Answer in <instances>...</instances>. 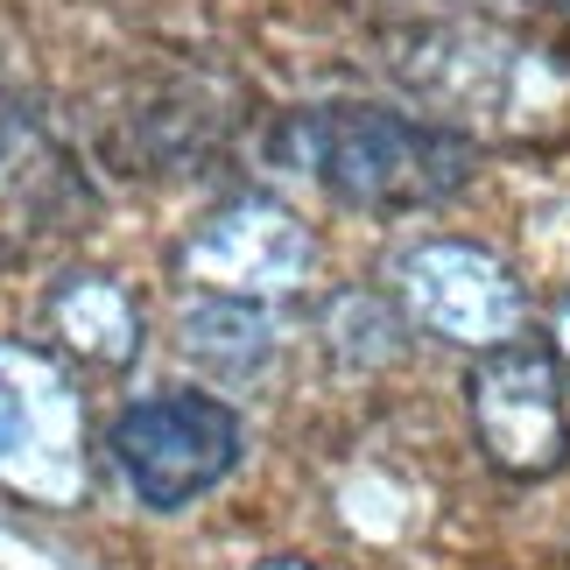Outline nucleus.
I'll return each instance as SVG.
<instances>
[{
  "label": "nucleus",
  "mask_w": 570,
  "mask_h": 570,
  "mask_svg": "<svg viewBox=\"0 0 570 570\" xmlns=\"http://www.w3.org/2000/svg\"><path fill=\"white\" fill-rule=\"evenodd\" d=\"M282 156L353 212H430L472 177L465 135L444 120H409L387 106H311L282 127Z\"/></svg>",
  "instance_id": "f257e3e1"
},
{
  "label": "nucleus",
  "mask_w": 570,
  "mask_h": 570,
  "mask_svg": "<svg viewBox=\"0 0 570 570\" xmlns=\"http://www.w3.org/2000/svg\"><path fill=\"white\" fill-rule=\"evenodd\" d=\"M402 78L444 127H487V135L535 127L570 99V71L550 50L508 29H472V21L409 36Z\"/></svg>",
  "instance_id": "f03ea898"
},
{
  "label": "nucleus",
  "mask_w": 570,
  "mask_h": 570,
  "mask_svg": "<svg viewBox=\"0 0 570 570\" xmlns=\"http://www.w3.org/2000/svg\"><path fill=\"white\" fill-rule=\"evenodd\" d=\"M0 487L36 508H78L92 493L85 394L42 345L0 338Z\"/></svg>",
  "instance_id": "7ed1b4c3"
},
{
  "label": "nucleus",
  "mask_w": 570,
  "mask_h": 570,
  "mask_svg": "<svg viewBox=\"0 0 570 570\" xmlns=\"http://www.w3.org/2000/svg\"><path fill=\"white\" fill-rule=\"evenodd\" d=\"M106 451L148 508H184L233 472L239 415L205 402V394H156V402H135L120 415Z\"/></svg>",
  "instance_id": "20e7f679"
},
{
  "label": "nucleus",
  "mask_w": 570,
  "mask_h": 570,
  "mask_svg": "<svg viewBox=\"0 0 570 570\" xmlns=\"http://www.w3.org/2000/svg\"><path fill=\"white\" fill-rule=\"evenodd\" d=\"M394 296L409 303L415 324H430L436 338L451 345H479V353H500V345L521 338L529 324V296H521L514 268L472 239H415V247L394 261Z\"/></svg>",
  "instance_id": "39448f33"
},
{
  "label": "nucleus",
  "mask_w": 570,
  "mask_h": 570,
  "mask_svg": "<svg viewBox=\"0 0 570 570\" xmlns=\"http://www.w3.org/2000/svg\"><path fill=\"white\" fill-rule=\"evenodd\" d=\"M184 275L212 296H247V303L296 296L317 275V239L289 205L247 190V197H233V205H218L190 226Z\"/></svg>",
  "instance_id": "423d86ee"
},
{
  "label": "nucleus",
  "mask_w": 570,
  "mask_h": 570,
  "mask_svg": "<svg viewBox=\"0 0 570 570\" xmlns=\"http://www.w3.org/2000/svg\"><path fill=\"white\" fill-rule=\"evenodd\" d=\"M472 430L487 458L514 479H542L570 451V402H563V366L529 345H500L472 374Z\"/></svg>",
  "instance_id": "0eeeda50"
},
{
  "label": "nucleus",
  "mask_w": 570,
  "mask_h": 570,
  "mask_svg": "<svg viewBox=\"0 0 570 570\" xmlns=\"http://www.w3.org/2000/svg\"><path fill=\"white\" fill-rule=\"evenodd\" d=\"M92 212L85 177L29 106H0V261L42 254Z\"/></svg>",
  "instance_id": "6e6552de"
},
{
  "label": "nucleus",
  "mask_w": 570,
  "mask_h": 570,
  "mask_svg": "<svg viewBox=\"0 0 570 570\" xmlns=\"http://www.w3.org/2000/svg\"><path fill=\"white\" fill-rule=\"evenodd\" d=\"M50 332L92 366H127L141 353V311L114 275H71L50 296Z\"/></svg>",
  "instance_id": "1a4fd4ad"
},
{
  "label": "nucleus",
  "mask_w": 570,
  "mask_h": 570,
  "mask_svg": "<svg viewBox=\"0 0 570 570\" xmlns=\"http://www.w3.org/2000/svg\"><path fill=\"white\" fill-rule=\"evenodd\" d=\"M177 338L197 366H212V374H226V381H254L261 366L275 360V324L247 296H212L205 289L197 303H184Z\"/></svg>",
  "instance_id": "9d476101"
},
{
  "label": "nucleus",
  "mask_w": 570,
  "mask_h": 570,
  "mask_svg": "<svg viewBox=\"0 0 570 570\" xmlns=\"http://www.w3.org/2000/svg\"><path fill=\"white\" fill-rule=\"evenodd\" d=\"M324 345H332L338 366H353V374H381V366L402 360V317H394V303L374 296V289H345L324 303Z\"/></svg>",
  "instance_id": "9b49d317"
},
{
  "label": "nucleus",
  "mask_w": 570,
  "mask_h": 570,
  "mask_svg": "<svg viewBox=\"0 0 570 570\" xmlns=\"http://www.w3.org/2000/svg\"><path fill=\"white\" fill-rule=\"evenodd\" d=\"M557 360H563V366H570V296H563V303H557Z\"/></svg>",
  "instance_id": "f8f14e48"
},
{
  "label": "nucleus",
  "mask_w": 570,
  "mask_h": 570,
  "mask_svg": "<svg viewBox=\"0 0 570 570\" xmlns=\"http://www.w3.org/2000/svg\"><path fill=\"white\" fill-rule=\"evenodd\" d=\"M261 570H317V563H261Z\"/></svg>",
  "instance_id": "ddd939ff"
}]
</instances>
